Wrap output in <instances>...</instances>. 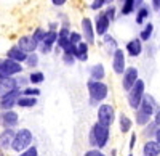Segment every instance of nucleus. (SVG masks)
Returning a JSON list of instances; mask_svg holds the SVG:
<instances>
[{
  "label": "nucleus",
  "instance_id": "obj_19",
  "mask_svg": "<svg viewBox=\"0 0 160 156\" xmlns=\"http://www.w3.org/2000/svg\"><path fill=\"white\" fill-rule=\"evenodd\" d=\"M102 39V48H104V53L108 55V56H112V53L118 48V42H117V39L112 35V34H106L101 37Z\"/></svg>",
  "mask_w": 160,
  "mask_h": 156
},
{
  "label": "nucleus",
  "instance_id": "obj_46",
  "mask_svg": "<svg viewBox=\"0 0 160 156\" xmlns=\"http://www.w3.org/2000/svg\"><path fill=\"white\" fill-rule=\"evenodd\" d=\"M148 3H149V7H151L152 11H155V13L158 11V8H160V0H149Z\"/></svg>",
  "mask_w": 160,
  "mask_h": 156
},
{
  "label": "nucleus",
  "instance_id": "obj_36",
  "mask_svg": "<svg viewBox=\"0 0 160 156\" xmlns=\"http://www.w3.org/2000/svg\"><path fill=\"white\" fill-rule=\"evenodd\" d=\"M31 35H32V39L37 44H40L45 39V35H47V28H43V26H37V28L31 32Z\"/></svg>",
  "mask_w": 160,
  "mask_h": 156
},
{
  "label": "nucleus",
  "instance_id": "obj_5",
  "mask_svg": "<svg viewBox=\"0 0 160 156\" xmlns=\"http://www.w3.org/2000/svg\"><path fill=\"white\" fill-rule=\"evenodd\" d=\"M144 94H146V82H144V79H141V77H139V79L135 82V85H133L127 92V103H128V106L133 111L139 108Z\"/></svg>",
  "mask_w": 160,
  "mask_h": 156
},
{
  "label": "nucleus",
  "instance_id": "obj_14",
  "mask_svg": "<svg viewBox=\"0 0 160 156\" xmlns=\"http://www.w3.org/2000/svg\"><path fill=\"white\" fill-rule=\"evenodd\" d=\"M158 108H160V105H158V101L154 98V95H151V94L146 92L144 97H142V100H141V105H139L138 110L144 111L146 114H149V116H154V113H155Z\"/></svg>",
  "mask_w": 160,
  "mask_h": 156
},
{
  "label": "nucleus",
  "instance_id": "obj_53",
  "mask_svg": "<svg viewBox=\"0 0 160 156\" xmlns=\"http://www.w3.org/2000/svg\"><path fill=\"white\" fill-rule=\"evenodd\" d=\"M120 2H122V0H115V3H117V5H118V3H120Z\"/></svg>",
  "mask_w": 160,
  "mask_h": 156
},
{
  "label": "nucleus",
  "instance_id": "obj_6",
  "mask_svg": "<svg viewBox=\"0 0 160 156\" xmlns=\"http://www.w3.org/2000/svg\"><path fill=\"white\" fill-rule=\"evenodd\" d=\"M24 69V64L18 63V61H13L10 58H0V76L2 77H15L18 74H22Z\"/></svg>",
  "mask_w": 160,
  "mask_h": 156
},
{
  "label": "nucleus",
  "instance_id": "obj_42",
  "mask_svg": "<svg viewBox=\"0 0 160 156\" xmlns=\"http://www.w3.org/2000/svg\"><path fill=\"white\" fill-rule=\"evenodd\" d=\"M83 156H106V153L102 150H98V148H88L83 153Z\"/></svg>",
  "mask_w": 160,
  "mask_h": 156
},
{
  "label": "nucleus",
  "instance_id": "obj_33",
  "mask_svg": "<svg viewBox=\"0 0 160 156\" xmlns=\"http://www.w3.org/2000/svg\"><path fill=\"white\" fill-rule=\"evenodd\" d=\"M142 131H141V134H142V137L146 138V140H151V138H154V135H155V131H157V124L154 122V121H151L149 124H146L144 127H141Z\"/></svg>",
  "mask_w": 160,
  "mask_h": 156
},
{
  "label": "nucleus",
  "instance_id": "obj_39",
  "mask_svg": "<svg viewBox=\"0 0 160 156\" xmlns=\"http://www.w3.org/2000/svg\"><path fill=\"white\" fill-rule=\"evenodd\" d=\"M83 40V37H82V34H80V31H74V29H71V34H69V44H72V45H77V44H80Z\"/></svg>",
  "mask_w": 160,
  "mask_h": 156
},
{
  "label": "nucleus",
  "instance_id": "obj_37",
  "mask_svg": "<svg viewBox=\"0 0 160 156\" xmlns=\"http://www.w3.org/2000/svg\"><path fill=\"white\" fill-rule=\"evenodd\" d=\"M106 5H108V0H90L88 8H90L93 13H96V11L104 10V7H106Z\"/></svg>",
  "mask_w": 160,
  "mask_h": 156
},
{
  "label": "nucleus",
  "instance_id": "obj_29",
  "mask_svg": "<svg viewBox=\"0 0 160 156\" xmlns=\"http://www.w3.org/2000/svg\"><path fill=\"white\" fill-rule=\"evenodd\" d=\"M69 34H71V29L69 28H59L58 29V40H56V45L61 51L66 48V45L69 44Z\"/></svg>",
  "mask_w": 160,
  "mask_h": 156
},
{
  "label": "nucleus",
  "instance_id": "obj_51",
  "mask_svg": "<svg viewBox=\"0 0 160 156\" xmlns=\"http://www.w3.org/2000/svg\"><path fill=\"white\" fill-rule=\"evenodd\" d=\"M0 156H7V154H5V150H3L2 147H0Z\"/></svg>",
  "mask_w": 160,
  "mask_h": 156
},
{
  "label": "nucleus",
  "instance_id": "obj_8",
  "mask_svg": "<svg viewBox=\"0 0 160 156\" xmlns=\"http://www.w3.org/2000/svg\"><path fill=\"white\" fill-rule=\"evenodd\" d=\"M127 55H125V50L123 48H117L112 56H111V68H112V73L115 76H122L123 71L127 69Z\"/></svg>",
  "mask_w": 160,
  "mask_h": 156
},
{
  "label": "nucleus",
  "instance_id": "obj_32",
  "mask_svg": "<svg viewBox=\"0 0 160 156\" xmlns=\"http://www.w3.org/2000/svg\"><path fill=\"white\" fill-rule=\"evenodd\" d=\"M102 11L106 13V16L109 18L111 23H115V21H117V18H118V7H117V3H109V5H106Z\"/></svg>",
  "mask_w": 160,
  "mask_h": 156
},
{
  "label": "nucleus",
  "instance_id": "obj_16",
  "mask_svg": "<svg viewBox=\"0 0 160 156\" xmlns=\"http://www.w3.org/2000/svg\"><path fill=\"white\" fill-rule=\"evenodd\" d=\"M106 76H108V71L102 63H93L91 66H88V79L106 81Z\"/></svg>",
  "mask_w": 160,
  "mask_h": 156
},
{
  "label": "nucleus",
  "instance_id": "obj_52",
  "mask_svg": "<svg viewBox=\"0 0 160 156\" xmlns=\"http://www.w3.org/2000/svg\"><path fill=\"white\" fill-rule=\"evenodd\" d=\"M109 3H115V0H108V5Z\"/></svg>",
  "mask_w": 160,
  "mask_h": 156
},
{
  "label": "nucleus",
  "instance_id": "obj_2",
  "mask_svg": "<svg viewBox=\"0 0 160 156\" xmlns=\"http://www.w3.org/2000/svg\"><path fill=\"white\" fill-rule=\"evenodd\" d=\"M87 92H88V105L90 106H98L104 103L109 97V85L104 81H87Z\"/></svg>",
  "mask_w": 160,
  "mask_h": 156
},
{
  "label": "nucleus",
  "instance_id": "obj_48",
  "mask_svg": "<svg viewBox=\"0 0 160 156\" xmlns=\"http://www.w3.org/2000/svg\"><path fill=\"white\" fill-rule=\"evenodd\" d=\"M154 140L157 142V143H160V127H157V131H155V135H154Z\"/></svg>",
  "mask_w": 160,
  "mask_h": 156
},
{
  "label": "nucleus",
  "instance_id": "obj_44",
  "mask_svg": "<svg viewBox=\"0 0 160 156\" xmlns=\"http://www.w3.org/2000/svg\"><path fill=\"white\" fill-rule=\"evenodd\" d=\"M136 140H138V135L131 131V137H130V142H128V148H130V151L135 150V147H136Z\"/></svg>",
  "mask_w": 160,
  "mask_h": 156
},
{
  "label": "nucleus",
  "instance_id": "obj_57",
  "mask_svg": "<svg viewBox=\"0 0 160 156\" xmlns=\"http://www.w3.org/2000/svg\"><path fill=\"white\" fill-rule=\"evenodd\" d=\"M158 48H160V45H158Z\"/></svg>",
  "mask_w": 160,
  "mask_h": 156
},
{
  "label": "nucleus",
  "instance_id": "obj_7",
  "mask_svg": "<svg viewBox=\"0 0 160 156\" xmlns=\"http://www.w3.org/2000/svg\"><path fill=\"white\" fill-rule=\"evenodd\" d=\"M80 34H82L83 40L90 45L95 47L96 45V32H95V26H93V19L90 16H82L80 18Z\"/></svg>",
  "mask_w": 160,
  "mask_h": 156
},
{
  "label": "nucleus",
  "instance_id": "obj_20",
  "mask_svg": "<svg viewBox=\"0 0 160 156\" xmlns=\"http://www.w3.org/2000/svg\"><path fill=\"white\" fill-rule=\"evenodd\" d=\"M16 89H19L18 82H16V77H2L0 79V98L7 94H10L11 90H16Z\"/></svg>",
  "mask_w": 160,
  "mask_h": 156
},
{
  "label": "nucleus",
  "instance_id": "obj_25",
  "mask_svg": "<svg viewBox=\"0 0 160 156\" xmlns=\"http://www.w3.org/2000/svg\"><path fill=\"white\" fill-rule=\"evenodd\" d=\"M154 31H155V26H154V23L148 21V23H144V24L141 26V31H139L138 37L141 39V42H142V44H146V42H149L151 39H152Z\"/></svg>",
  "mask_w": 160,
  "mask_h": 156
},
{
  "label": "nucleus",
  "instance_id": "obj_58",
  "mask_svg": "<svg viewBox=\"0 0 160 156\" xmlns=\"http://www.w3.org/2000/svg\"><path fill=\"white\" fill-rule=\"evenodd\" d=\"M141 156H142V154H141Z\"/></svg>",
  "mask_w": 160,
  "mask_h": 156
},
{
  "label": "nucleus",
  "instance_id": "obj_50",
  "mask_svg": "<svg viewBox=\"0 0 160 156\" xmlns=\"http://www.w3.org/2000/svg\"><path fill=\"white\" fill-rule=\"evenodd\" d=\"M109 156H117V150H115V148H112V150H111V153H109Z\"/></svg>",
  "mask_w": 160,
  "mask_h": 156
},
{
  "label": "nucleus",
  "instance_id": "obj_47",
  "mask_svg": "<svg viewBox=\"0 0 160 156\" xmlns=\"http://www.w3.org/2000/svg\"><path fill=\"white\" fill-rule=\"evenodd\" d=\"M152 121L157 124V127H160V108L154 113V116H152Z\"/></svg>",
  "mask_w": 160,
  "mask_h": 156
},
{
  "label": "nucleus",
  "instance_id": "obj_3",
  "mask_svg": "<svg viewBox=\"0 0 160 156\" xmlns=\"http://www.w3.org/2000/svg\"><path fill=\"white\" fill-rule=\"evenodd\" d=\"M34 143V134L31 129L28 127H18L16 129V134H15V138L11 142V151L13 153H21L22 150L29 148L31 145Z\"/></svg>",
  "mask_w": 160,
  "mask_h": 156
},
{
  "label": "nucleus",
  "instance_id": "obj_24",
  "mask_svg": "<svg viewBox=\"0 0 160 156\" xmlns=\"http://www.w3.org/2000/svg\"><path fill=\"white\" fill-rule=\"evenodd\" d=\"M117 7H118V16H131L136 11L135 0H122Z\"/></svg>",
  "mask_w": 160,
  "mask_h": 156
},
{
  "label": "nucleus",
  "instance_id": "obj_10",
  "mask_svg": "<svg viewBox=\"0 0 160 156\" xmlns=\"http://www.w3.org/2000/svg\"><path fill=\"white\" fill-rule=\"evenodd\" d=\"M19 126V113L16 110L0 111V127L2 129H18Z\"/></svg>",
  "mask_w": 160,
  "mask_h": 156
},
{
  "label": "nucleus",
  "instance_id": "obj_4",
  "mask_svg": "<svg viewBox=\"0 0 160 156\" xmlns=\"http://www.w3.org/2000/svg\"><path fill=\"white\" fill-rule=\"evenodd\" d=\"M96 121L106 127H112L117 121V111L112 103L104 101L96 106Z\"/></svg>",
  "mask_w": 160,
  "mask_h": 156
},
{
  "label": "nucleus",
  "instance_id": "obj_49",
  "mask_svg": "<svg viewBox=\"0 0 160 156\" xmlns=\"http://www.w3.org/2000/svg\"><path fill=\"white\" fill-rule=\"evenodd\" d=\"M146 3V0H135V5H136V8L138 7H141V5H144Z\"/></svg>",
  "mask_w": 160,
  "mask_h": 156
},
{
  "label": "nucleus",
  "instance_id": "obj_17",
  "mask_svg": "<svg viewBox=\"0 0 160 156\" xmlns=\"http://www.w3.org/2000/svg\"><path fill=\"white\" fill-rule=\"evenodd\" d=\"M151 15H152V10H151L149 3L146 2L144 5H141V7L136 8V11H135V23H136L138 26H142L144 23L149 21Z\"/></svg>",
  "mask_w": 160,
  "mask_h": 156
},
{
  "label": "nucleus",
  "instance_id": "obj_15",
  "mask_svg": "<svg viewBox=\"0 0 160 156\" xmlns=\"http://www.w3.org/2000/svg\"><path fill=\"white\" fill-rule=\"evenodd\" d=\"M16 45L24 51V53H34V51H37V47L38 44L32 39L31 34H22L18 37V40H16Z\"/></svg>",
  "mask_w": 160,
  "mask_h": 156
},
{
  "label": "nucleus",
  "instance_id": "obj_34",
  "mask_svg": "<svg viewBox=\"0 0 160 156\" xmlns=\"http://www.w3.org/2000/svg\"><path fill=\"white\" fill-rule=\"evenodd\" d=\"M56 40H58V31H47L45 39L40 44L48 45V47H55L56 45Z\"/></svg>",
  "mask_w": 160,
  "mask_h": 156
},
{
  "label": "nucleus",
  "instance_id": "obj_35",
  "mask_svg": "<svg viewBox=\"0 0 160 156\" xmlns=\"http://www.w3.org/2000/svg\"><path fill=\"white\" fill-rule=\"evenodd\" d=\"M21 95H26V97H40L42 95V90H40V87H35V85H28L21 89Z\"/></svg>",
  "mask_w": 160,
  "mask_h": 156
},
{
  "label": "nucleus",
  "instance_id": "obj_12",
  "mask_svg": "<svg viewBox=\"0 0 160 156\" xmlns=\"http://www.w3.org/2000/svg\"><path fill=\"white\" fill-rule=\"evenodd\" d=\"M125 55L130 58H139L144 51V44L141 42L139 37H133L125 44Z\"/></svg>",
  "mask_w": 160,
  "mask_h": 156
},
{
  "label": "nucleus",
  "instance_id": "obj_26",
  "mask_svg": "<svg viewBox=\"0 0 160 156\" xmlns=\"http://www.w3.org/2000/svg\"><path fill=\"white\" fill-rule=\"evenodd\" d=\"M133 119L130 118V116H127L125 113H118V131L120 134H128L131 132L133 129Z\"/></svg>",
  "mask_w": 160,
  "mask_h": 156
},
{
  "label": "nucleus",
  "instance_id": "obj_41",
  "mask_svg": "<svg viewBox=\"0 0 160 156\" xmlns=\"http://www.w3.org/2000/svg\"><path fill=\"white\" fill-rule=\"evenodd\" d=\"M16 77V82H18V87L19 89H24V87H28L29 85V77H28V74H18V76H15Z\"/></svg>",
  "mask_w": 160,
  "mask_h": 156
},
{
  "label": "nucleus",
  "instance_id": "obj_9",
  "mask_svg": "<svg viewBox=\"0 0 160 156\" xmlns=\"http://www.w3.org/2000/svg\"><path fill=\"white\" fill-rule=\"evenodd\" d=\"M93 19V26H95V32H96V37H102L109 32L112 23L109 21V18L106 16V13L101 10V11H96L95 16L91 18Z\"/></svg>",
  "mask_w": 160,
  "mask_h": 156
},
{
  "label": "nucleus",
  "instance_id": "obj_54",
  "mask_svg": "<svg viewBox=\"0 0 160 156\" xmlns=\"http://www.w3.org/2000/svg\"><path fill=\"white\" fill-rule=\"evenodd\" d=\"M127 156H133V151H131V153H130V154H127Z\"/></svg>",
  "mask_w": 160,
  "mask_h": 156
},
{
  "label": "nucleus",
  "instance_id": "obj_13",
  "mask_svg": "<svg viewBox=\"0 0 160 156\" xmlns=\"http://www.w3.org/2000/svg\"><path fill=\"white\" fill-rule=\"evenodd\" d=\"M21 97V89L16 90H11L10 94L3 95L0 98V111H5V110H16V101Z\"/></svg>",
  "mask_w": 160,
  "mask_h": 156
},
{
  "label": "nucleus",
  "instance_id": "obj_23",
  "mask_svg": "<svg viewBox=\"0 0 160 156\" xmlns=\"http://www.w3.org/2000/svg\"><path fill=\"white\" fill-rule=\"evenodd\" d=\"M141 151H142V156H160V143H157L154 138L146 140L142 143Z\"/></svg>",
  "mask_w": 160,
  "mask_h": 156
},
{
  "label": "nucleus",
  "instance_id": "obj_1",
  "mask_svg": "<svg viewBox=\"0 0 160 156\" xmlns=\"http://www.w3.org/2000/svg\"><path fill=\"white\" fill-rule=\"evenodd\" d=\"M111 142V127H106L95 121L88 129V147L104 150Z\"/></svg>",
  "mask_w": 160,
  "mask_h": 156
},
{
  "label": "nucleus",
  "instance_id": "obj_27",
  "mask_svg": "<svg viewBox=\"0 0 160 156\" xmlns=\"http://www.w3.org/2000/svg\"><path fill=\"white\" fill-rule=\"evenodd\" d=\"M38 105V98L37 97H26V95H21L16 101V108H21V110H32Z\"/></svg>",
  "mask_w": 160,
  "mask_h": 156
},
{
  "label": "nucleus",
  "instance_id": "obj_40",
  "mask_svg": "<svg viewBox=\"0 0 160 156\" xmlns=\"http://www.w3.org/2000/svg\"><path fill=\"white\" fill-rule=\"evenodd\" d=\"M16 156H38V148L32 143L29 148H26V150H22L21 153H18Z\"/></svg>",
  "mask_w": 160,
  "mask_h": 156
},
{
  "label": "nucleus",
  "instance_id": "obj_22",
  "mask_svg": "<svg viewBox=\"0 0 160 156\" xmlns=\"http://www.w3.org/2000/svg\"><path fill=\"white\" fill-rule=\"evenodd\" d=\"M26 56H28V53H24V51L16 45V44H13L8 50H7V53H5V58H10L13 61H18V63H24L26 61Z\"/></svg>",
  "mask_w": 160,
  "mask_h": 156
},
{
  "label": "nucleus",
  "instance_id": "obj_38",
  "mask_svg": "<svg viewBox=\"0 0 160 156\" xmlns=\"http://www.w3.org/2000/svg\"><path fill=\"white\" fill-rule=\"evenodd\" d=\"M61 61L64 66H74V64L77 63L75 56L72 53H66V51H61Z\"/></svg>",
  "mask_w": 160,
  "mask_h": 156
},
{
  "label": "nucleus",
  "instance_id": "obj_28",
  "mask_svg": "<svg viewBox=\"0 0 160 156\" xmlns=\"http://www.w3.org/2000/svg\"><path fill=\"white\" fill-rule=\"evenodd\" d=\"M22 64H24V69H28V71L38 69V64H40V55H38V51L28 53V56H26V61H24Z\"/></svg>",
  "mask_w": 160,
  "mask_h": 156
},
{
  "label": "nucleus",
  "instance_id": "obj_18",
  "mask_svg": "<svg viewBox=\"0 0 160 156\" xmlns=\"http://www.w3.org/2000/svg\"><path fill=\"white\" fill-rule=\"evenodd\" d=\"M90 48H91V47H90L85 40H82L80 44H77V45H75V51H74L75 60L80 61V63H87V61L90 60Z\"/></svg>",
  "mask_w": 160,
  "mask_h": 156
},
{
  "label": "nucleus",
  "instance_id": "obj_56",
  "mask_svg": "<svg viewBox=\"0 0 160 156\" xmlns=\"http://www.w3.org/2000/svg\"><path fill=\"white\" fill-rule=\"evenodd\" d=\"M0 79H2V76H0Z\"/></svg>",
  "mask_w": 160,
  "mask_h": 156
},
{
  "label": "nucleus",
  "instance_id": "obj_21",
  "mask_svg": "<svg viewBox=\"0 0 160 156\" xmlns=\"http://www.w3.org/2000/svg\"><path fill=\"white\" fill-rule=\"evenodd\" d=\"M16 129H2L0 131V147H2L5 151L11 148V142L15 138Z\"/></svg>",
  "mask_w": 160,
  "mask_h": 156
},
{
  "label": "nucleus",
  "instance_id": "obj_45",
  "mask_svg": "<svg viewBox=\"0 0 160 156\" xmlns=\"http://www.w3.org/2000/svg\"><path fill=\"white\" fill-rule=\"evenodd\" d=\"M59 29V21L58 19H53L47 24V31H58Z\"/></svg>",
  "mask_w": 160,
  "mask_h": 156
},
{
  "label": "nucleus",
  "instance_id": "obj_55",
  "mask_svg": "<svg viewBox=\"0 0 160 156\" xmlns=\"http://www.w3.org/2000/svg\"><path fill=\"white\" fill-rule=\"evenodd\" d=\"M157 13H158V16H160V8H158V11H157Z\"/></svg>",
  "mask_w": 160,
  "mask_h": 156
},
{
  "label": "nucleus",
  "instance_id": "obj_30",
  "mask_svg": "<svg viewBox=\"0 0 160 156\" xmlns=\"http://www.w3.org/2000/svg\"><path fill=\"white\" fill-rule=\"evenodd\" d=\"M28 77H29V85H35V87H38V85H42V84L45 82V73H43L42 69L29 71Z\"/></svg>",
  "mask_w": 160,
  "mask_h": 156
},
{
  "label": "nucleus",
  "instance_id": "obj_31",
  "mask_svg": "<svg viewBox=\"0 0 160 156\" xmlns=\"http://www.w3.org/2000/svg\"><path fill=\"white\" fill-rule=\"evenodd\" d=\"M151 121H152V116L146 114V113H144V111H141V110H135V116H133V122H135L136 126L144 127L146 124H149Z\"/></svg>",
  "mask_w": 160,
  "mask_h": 156
},
{
  "label": "nucleus",
  "instance_id": "obj_43",
  "mask_svg": "<svg viewBox=\"0 0 160 156\" xmlns=\"http://www.w3.org/2000/svg\"><path fill=\"white\" fill-rule=\"evenodd\" d=\"M69 2H71V0H50L51 7H55V8H64Z\"/></svg>",
  "mask_w": 160,
  "mask_h": 156
},
{
  "label": "nucleus",
  "instance_id": "obj_11",
  "mask_svg": "<svg viewBox=\"0 0 160 156\" xmlns=\"http://www.w3.org/2000/svg\"><path fill=\"white\" fill-rule=\"evenodd\" d=\"M120 77H122V81H120L122 90L123 92H128V90L135 85V82L139 79V69L136 66H127V69L123 71V74Z\"/></svg>",
  "mask_w": 160,
  "mask_h": 156
}]
</instances>
